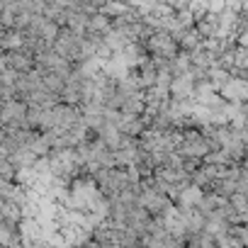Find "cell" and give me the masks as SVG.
<instances>
[{"label": "cell", "mask_w": 248, "mask_h": 248, "mask_svg": "<svg viewBox=\"0 0 248 248\" xmlns=\"http://www.w3.org/2000/svg\"><path fill=\"white\" fill-rule=\"evenodd\" d=\"M149 49L158 56V59H173L175 56V42L168 37V34H156V37H151V42H149Z\"/></svg>", "instance_id": "2"}, {"label": "cell", "mask_w": 248, "mask_h": 248, "mask_svg": "<svg viewBox=\"0 0 248 248\" xmlns=\"http://www.w3.org/2000/svg\"><path fill=\"white\" fill-rule=\"evenodd\" d=\"M229 204H231V209L236 212V214H241V217H246V195H241V192H233V195H229Z\"/></svg>", "instance_id": "4"}, {"label": "cell", "mask_w": 248, "mask_h": 248, "mask_svg": "<svg viewBox=\"0 0 248 248\" xmlns=\"http://www.w3.org/2000/svg\"><path fill=\"white\" fill-rule=\"evenodd\" d=\"M117 129H119L124 137L137 139V137L146 129V119H144V117H137V114H119Z\"/></svg>", "instance_id": "1"}, {"label": "cell", "mask_w": 248, "mask_h": 248, "mask_svg": "<svg viewBox=\"0 0 248 248\" xmlns=\"http://www.w3.org/2000/svg\"><path fill=\"white\" fill-rule=\"evenodd\" d=\"M5 68H10V71H15V73H30L32 71V66H34V61L30 59V56H25V54H20V51H15V54H10L8 59H5Z\"/></svg>", "instance_id": "3"}]
</instances>
